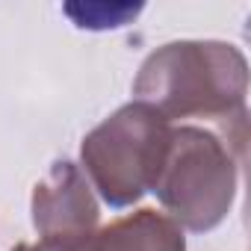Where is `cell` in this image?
Listing matches in <instances>:
<instances>
[{
	"mask_svg": "<svg viewBox=\"0 0 251 251\" xmlns=\"http://www.w3.org/2000/svg\"><path fill=\"white\" fill-rule=\"evenodd\" d=\"M133 95L166 121L204 118L236 145L248 139V59L230 42L180 39L157 48L139 65Z\"/></svg>",
	"mask_w": 251,
	"mask_h": 251,
	"instance_id": "obj_1",
	"label": "cell"
},
{
	"mask_svg": "<svg viewBox=\"0 0 251 251\" xmlns=\"http://www.w3.org/2000/svg\"><path fill=\"white\" fill-rule=\"evenodd\" d=\"M33 227L48 251H71L98 230L100 204L80 166L56 160L33 186Z\"/></svg>",
	"mask_w": 251,
	"mask_h": 251,
	"instance_id": "obj_4",
	"label": "cell"
},
{
	"mask_svg": "<svg viewBox=\"0 0 251 251\" xmlns=\"http://www.w3.org/2000/svg\"><path fill=\"white\" fill-rule=\"evenodd\" d=\"M12 251H48V248H42L39 242H18Z\"/></svg>",
	"mask_w": 251,
	"mask_h": 251,
	"instance_id": "obj_7",
	"label": "cell"
},
{
	"mask_svg": "<svg viewBox=\"0 0 251 251\" xmlns=\"http://www.w3.org/2000/svg\"><path fill=\"white\" fill-rule=\"evenodd\" d=\"M242 163L245 145H236L222 130L180 124L172 127L151 192L180 230L207 233L227 219L239 189Z\"/></svg>",
	"mask_w": 251,
	"mask_h": 251,
	"instance_id": "obj_2",
	"label": "cell"
},
{
	"mask_svg": "<svg viewBox=\"0 0 251 251\" xmlns=\"http://www.w3.org/2000/svg\"><path fill=\"white\" fill-rule=\"evenodd\" d=\"M71 251H186V236L166 213L139 207L98 227Z\"/></svg>",
	"mask_w": 251,
	"mask_h": 251,
	"instance_id": "obj_5",
	"label": "cell"
},
{
	"mask_svg": "<svg viewBox=\"0 0 251 251\" xmlns=\"http://www.w3.org/2000/svg\"><path fill=\"white\" fill-rule=\"evenodd\" d=\"M142 6H65V12L77 21L83 30H115L124 27L130 15H136Z\"/></svg>",
	"mask_w": 251,
	"mask_h": 251,
	"instance_id": "obj_6",
	"label": "cell"
},
{
	"mask_svg": "<svg viewBox=\"0 0 251 251\" xmlns=\"http://www.w3.org/2000/svg\"><path fill=\"white\" fill-rule=\"evenodd\" d=\"M169 139L172 121H166L154 106L130 100L83 136L80 172L112 210L133 207L145 192H151Z\"/></svg>",
	"mask_w": 251,
	"mask_h": 251,
	"instance_id": "obj_3",
	"label": "cell"
}]
</instances>
